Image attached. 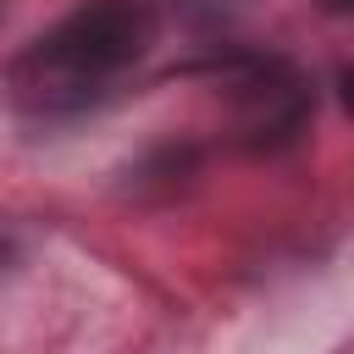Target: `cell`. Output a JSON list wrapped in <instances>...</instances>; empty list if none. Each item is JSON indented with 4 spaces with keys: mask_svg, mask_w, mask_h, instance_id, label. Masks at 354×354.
Segmentation results:
<instances>
[{
    "mask_svg": "<svg viewBox=\"0 0 354 354\" xmlns=\"http://www.w3.org/2000/svg\"><path fill=\"white\" fill-rule=\"evenodd\" d=\"M155 28L149 0H88L11 61V88L33 111H77L116 72L144 61Z\"/></svg>",
    "mask_w": 354,
    "mask_h": 354,
    "instance_id": "cell-1",
    "label": "cell"
},
{
    "mask_svg": "<svg viewBox=\"0 0 354 354\" xmlns=\"http://www.w3.org/2000/svg\"><path fill=\"white\" fill-rule=\"evenodd\" d=\"M232 100L249 111L243 133L254 149L293 144L304 116H310V88L299 83V72L288 61H243V72L232 77Z\"/></svg>",
    "mask_w": 354,
    "mask_h": 354,
    "instance_id": "cell-2",
    "label": "cell"
},
{
    "mask_svg": "<svg viewBox=\"0 0 354 354\" xmlns=\"http://www.w3.org/2000/svg\"><path fill=\"white\" fill-rule=\"evenodd\" d=\"M348 6H354V0H321V11H332V17H343Z\"/></svg>",
    "mask_w": 354,
    "mask_h": 354,
    "instance_id": "cell-3",
    "label": "cell"
},
{
    "mask_svg": "<svg viewBox=\"0 0 354 354\" xmlns=\"http://www.w3.org/2000/svg\"><path fill=\"white\" fill-rule=\"evenodd\" d=\"M6 260H11V243H6V238H0V266H6Z\"/></svg>",
    "mask_w": 354,
    "mask_h": 354,
    "instance_id": "cell-4",
    "label": "cell"
}]
</instances>
